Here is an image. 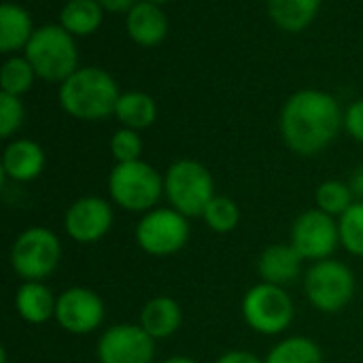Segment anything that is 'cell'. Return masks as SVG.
I'll use <instances>...</instances> for the list:
<instances>
[{"label": "cell", "mask_w": 363, "mask_h": 363, "mask_svg": "<svg viewBox=\"0 0 363 363\" xmlns=\"http://www.w3.org/2000/svg\"><path fill=\"white\" fill-rule=\"evenodd\" d=\"M111 155L115 164H128L136 162L143 155V138L136 130L130 128H119L111 136Z\"/></svg>", "instance_id": "83f0119b"}, {"label": "cell", "mask_w": 363, "mask_h": 363, "mask_svg": "<svg viewBox=\"0 0 363 363\" xmlns=\"http://www.w3.org/2000/svg\"><path fill=\"white\" fill-rule=\"evenodd\" d=\"M266 9L279 30L298 34L315 21L321 0H266Z\"/></svg>", "instance_id": "ffe728a7"}, {"label": "cell", "mask_w": 363, "mask_h": 363, "mask_svg": "<svg viewBox=\"0 0 363 363\" xmlns=\"http://www.w3.org/2000/svg\"><path fill=\"white\" fill-rule=\"evenodd\" d=\"M304 291L308 302L328 315L340 313L355 296V274L338 259L315 262L304 279Z\"/></svg>", "instance_id": "52a82bcc"}, {"label": "cell", "mask_w": 363, "mask_h": 363, "mask_svg": "<svg viewBox=\"0 0 363 363\" xmlns=\"http://www.w3.org/2000/svg\"><path fill=\"white\" fill-rule=\"evenodd\" d=\"M23 55L32 64L38 79L49 83H64L79 66V49L74 36L60 23H47L34 30Z\"/></svg>", "instance_id": "3957f363"}, {"label": "cell", "mask_w": 363, "mask_h": 363, "mask_svg": "<svg viewBox=\"0 0 363 363\" xmlns=\"http://www.w3.org/2000/svg\"><path fill=\"white\" fill-rule=\"evenodd\" d=\"M26 119V106L19 96L0 91V136L11 138Z\"/></svg>", "instance_id": "f1b7e54d"}, {"label": "cell", "mask_w": 363, "mask_h": 363, "mask_svg": "<svg viewBox=\"0 0 363 363\" xmlns=\"http://www.w3.org/2000/svg\"><path fill=\"white\" fill-rule=\"evenodd\" d=\"M204 223L215 232V234H230L238 228L240 223V208L238 204L228 198V196H215L208 206L202 213Z\"/></svg>", "instance_id": "d4e9b609"}, {"label": "cell", "mask_w": 363, "mask_h": 363, "mask_svg": "<svg viewBox=\"0 0 363 363\" xmlns=\"http://www.w3.org/2000/svg\"><path fill=\"white\" fill-rule=\"evenodd\" d=\"M168 17L162 6L138 0L125 13V32L140 47H157L168 36Z\"/></svg>", "instance_id": "5bb4252c"}, {"label": "cell", "mask_w": 363, "mask_h": 363, "mask_svg": "<svg viewBox=\"0 0 363 363\" xmlns=\"http://www.w3.org/2000/svg\"><path fill=\"white\" fill-rule=\"evenodd\" d=\"M134 236L138 247L153 257L174 255L189 240V221L172 206L153 208L140 217Z\"/></svg>", "instance_id": "9c48e42d"}, {"label": "cell", "mask_w": 363, "mask_h": 363, "mask_svg": "<svg viewBox=\"0 0 363 363\" xmlns=\"http://www.w3.org/2000/svg\"><path fill=\"white\" fill-rule=\"evenodd\" d=\"M181 323H183V313L177 300H172L170 296H155L143 306L138 325L153 340H164L177 334Z\"/></svg>", "instance_id": "ac0fdd59"}, {"label": "cell", "mask_w": 363, "mask_h": 363, "mask_svg": "<svg viewBox=\"0 0 363 363\" xmlns=\"http://www.w3.org/2000/svg\"><path fill=\"white\" fill-rule=\"evenodd\" d=\"M302 262L304 257L294 249V245H270L264 249L257 262V270L264 283L285 287L294 283L300 272H302Z\"/></svg>", "instance_id": "2e32d148"}, {"label": "cell", "mask_w": 363, "mask_h": 363, "mask_svg": "<svg viewBox=\"0 0 363 363\" xmlns=\"http://www.w3.org/2000/svg\"><path fill=\"white\" fill-rule=\"evenodd\" d=\"M121 91L111 72L98 66H81L60 83L57 100L64 113L79 121H100L115 117Z\"/></svg>", "instance_id": "7a4b0ae2"}, {"label": "cell", "mask_w": 363, "mask_h": 363, "mask_svg": "<svg viewBox=\"0 0 363 363\" xmlns=\"http://www.w3.org/2000/svg\"><path fill=\"white\" fill-rule=\"evenodd\" d=\"M34 79H36V72H34V68L26 55H11L4 60V64L0 68L2 94H11V96L21 98L26 91L32 89Z\"/></svg>", "instance_id": "cb8c5ba5"}, {"label": "cell", "mask_w": 363, "mask_h": 363, "mask_svg": "<svg viewBox=\"0 0 363 363\" xmlns=\"http://www.w3.org/2000/svg\"><path fill=\"white\" fill-rule=\"evenodd\" d=\"M294 300L285 287L257 283L242 298L245 323L262 336H279L294 321Z\"/></svg>", "instance_id": "ba28073f"}, {"label": "cell", "mask_w": 363, "mask_h": 363, "mask_svg": "<svg viewBox=\"0 0 363 363\" xmlns=\"http://www.w3.org/2000/svg\"><path fill=\"white\" fill-rule=\"evenodd\" d=\"M60 257V238L43 225L23 230L11 247V268L23 281L47 279L57 268Z\"/></svg>", "instance_id": "8992f818"}, {"label": "cell", "mask_w": 363, "mask_h": 363, "mask_svg": "<svg viewBox=\"0 0 363 363\" xmlns=\"http://www.w3.org/2000/svg\"><path fill=\"white\" fill-rule=\"evenodd\" d=\"M340 245L351 253L363 257V202L355 200L349 211L338 217Z\"/></svg>", "instance_id": "4316f807"}, {"label": "cell", "mask_w": 363, "mask_h": 363, "mask_svg": "<svg viewBox=\"0 0 363 363\" xmlns=\"http://www.w3.org/2000/svg\"><path fill=\"white\" fill-rule=\"evenodd\" d=\"M111 200L128 213H149L164 196V177L143 160L115 164L108 174Z\"/></svg>", "instance_id": "277c9868"}, {"label": "cell", "mask_w": 363, "mask_h": 363, "mask_svg": "<svg viewBox=\"0 0 363 363\" xmlns=\"http://www.w3.org/2000/svg\"><path fill=\"white\" fill-rule=\"evenodd\" d=\"M45 170V151L30 138H15L4 147L2 174L15 183H28Z\"/></svg>", "instance_id": "9a60e30c"}, {"label": "cell", "mask_w": 363, "mask_h": 363, "mask_svg": "<svg viewBox=\"0 0 363 363\" xmlns=\"http://www.w3.org/2000/svg\"><path fill=\"white\" fill-rule=\"evenodd\" d=\"M102 4L104 11H111V13H128L138 0H98Z\"/></svg>", "instance_id": "1f68e13d"}, {"label": "cell", "mask_w": 363, "mask_h": 363, "mask_svg": "<svg viewBox=\"0 0 363 363\" xmlns=\"http://www.w3.org/2000/svg\"><path fill=\"white\" fill-rule=\"evenodd\" d=\"M162 363H198L196 359H191V357H183V355H177V357H170V359H166V362Z\"/></svg>", "instance_id": "836d02e7"}, {"label": "cell", "mask_w": 363, "mask_h": 363, "mask_svg": "<svg viewBox=\"0 0 363 363\" xmlns=\"http://www.w3.org/2000/svg\"><path fill=\"white\" fill-rule=\"evenodd\" d=\"M34 23L30 13L15 2H2L0 6V51L6 55H17L19 49H26L32 34Z\"/></svg>", "instance_id": "d6986e66"}, {"label": "cell", "mask_w": 363, "mask_h": 363, "mask_svg": "<svg viewBox=\"0 0 363 363\" xmlns=\"http://www.w3.org/2000/svg\"><path fill=\"white\" fill-rule=\"evenodd\" d=\"M164 196L187 219L202 217L208 202L217 196L213 174L198 160H177L164 174Z\"/></svg>", "instance_id": "5b68a950"}, {"label": "cell", "mask_w": 363, "mask_h": 363, "mask_svg": "<svg viewBox=\"0 0 363 363\" xmlns=\"http://www.w3.org/2000/svg\"><path fill=\"white\" fill-rule=\"evenodd\" d=\"M104 21V9L98 0H68L60 11V26L77 36L98 32Z\"/></svg>", "instance_id": "7402d4cb"}, {"label": "cell", "mask_w": 363, "mask_h": 363, "mask_svg": "<svg viewBox=\"0 0 363 363\" xmlns=\"http://www.w3.org/2000/svg\"><path fill=\"white\" fill-rule=\"evenodd\" d=\"M113 219V206L104 198L85 196L68 206L64 215V230L74 242L91 245L111 232Z\"/></svg>", "instance_id": "4fadbf2b"}, {"label": "cell", "mask_w": 363, "mask_h": 363, "mask_svg": "<svg viewBox=\"0 0 363 363\" xmlns=\"http://www.w3.org/2000/svg\"><path fill=\"white\" fill-rule=\"evenodd\" d=\"M100 363H153L155 340L134 323L108 328L96 349Z\"/></svg>", "instance_id": "7c38bea8"}, {"label": "cell", "mask_w": 363, "mask_h": 363, "mask_svg": "<svg viewBox=\"0 0 363 363\" xmlns=\"http://www.w3.org/2000/svg\"><path fill=\"white\" fill-rule=\"evenodd\" d=\"M279 125L285 145L308 157L325 151L336 140L340 128H345V113L332 94L300 89L283 104Z\"/></svg>", "instance_id": "6da1fadb"}, {"label": "cell", "mask_w": 363, "mask_h": 363, "mask_svg": "<svg viewBox=\"0 0 363 363\" xmlns=\"http://www.w3.org/2000/svg\"><path fill=\"white\" fill-rule=\"evenodd\" d=\"M345 130L363 145V98L355 100L347 111H345Z\"/></svg>", "instance_id": "f546056e"}, {"label": "cell", "mask_w": 363, "mask_h": 363, "mask_svg": "<svg viewBox=\"0 0 363 363\" xmlns=\"http://www.w3.org/2000/svg\"><path fill=\"white\" fill-rule=\"evenodd\" d=\"M145 2H151V4H157V6H164L166 2H170V0H145Z\"/></svg>", "instance_id": "e575fe53"}, {"label": "cell", "mask_w": 363, "mask_h": 363, "mask_svg": "<svg viewBox=\"0 0 363 363\" xmlns=\"http://www.w3.org/2000/svg\"><path fill=\"white\" fill-rule=\"evenodd\" d=\"M294 249L311 262L330 259L340 245V232L336 217L323 213L321 208L304 211L291 228Z\"/></svg>", "instance_id": "30bf717a"}, {"label": "cell", "mask_w": 363, "mask_h": 363, "mask_svg": "<svg viewBox=\"0 0 363 363\" xmlns=\"http://www.w3.org/2000/svg\"><path fill=\"white\" fill-rule=\"evenodd\" d=\"M57 298L43 281H23L15 294L17 315L30 325H43L55 319Z\"/></svg>", "instance_id": "e0dca14e"}, {"label": "cell", "mask_w": 363, "mask_h": 363, "mask_svg": "<svg viewBox=\"0 0 363 363\" xmlns=\"http://www.w3.org/2000/svg\"><path fill=\"white\" fill-rule=\"evenodd\" d=\"M55 321L68 334H91L104 321V302L87 287H70L57 296Z\"/></svg>", "instance_id": "8fae6325"}, {"label": "cell", "mask_w": 363, "mask_h": 363, "mask_svg": "<svg viewBox=\"0 0 363 363\" xmlns=\"http://www.w3.org/2000/svg\"><path fill=\"white\" fill-rule=\"evenodd\" d=\"M215 363H266L249 351H228Z\"/></svg>", "instance_id": "4dcf8cb0"}, {"label": "cell", "mask_w": 363, "mask_h": 363, "mask_svg": "<svg viewBox=\"0 0 363 363\" xmlns=\"http://www.w3.org/2000/svg\"><path fill=\"white\" fill-rule=\"evenodd\" d=\"M115 117L121 123V128H130V130H147L155 123L157 119V104L153 100V96H149L147 91H123L117 100L115 106Z\"/></svg>", "instance_id": "44dd1931"}, {"label": "cell", "mask_w": 363, "mask_h": 363, "mask_svg": "<svg viewBox=\"0 0 363 363\" xmlns=\"http://www.w3.org/2000/svg\"><path fill=\"white\" fill-rule=\"evenodd\" d=\"M266 363H323V353L319 345L311 338L304 336H291L281 342H277L268 357L264 359Z\"/></svg>", "instance_id": "603a6c76"}, {"label": "cell", "mask_w": 363, "mask_h": 363, "mask_svg": "<svg viewBox=\"0 0 363 363\" xmlns=\"http://www.w3.org/2000/svg\"><path fill=\"white\" fill-rule=\"evenodd\" d=\"M351 189H353V196L357 198V200H362L363 202V166L362 168H357L355 172H353V177H351Z\"/></svg>", "instance_id": "d6a6232c"}, {"label": "cell", "mask_w": 363, "mask_h": 363, "mask_svg": "<svg viewBox=\"0 0 363 363\" xmlns=\"http://www.w3.org/2000/svg\"><path fill=\"white\" fill-rule=\"evenodd\" d=\"M315 202H317V208H321L323 213L332 217H340L355 202V196L349 183L323 181L315 191Z\"/></svg>", "instance_id": "484cf974"}]
</instances>
